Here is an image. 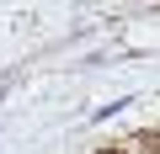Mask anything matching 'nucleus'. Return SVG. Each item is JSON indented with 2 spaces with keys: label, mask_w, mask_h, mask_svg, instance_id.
<instances>
[{
  "label": "nucleus",
  "mask_w": 160,
  "mask_h": 154,
  "mask_svg": "<svg viewBox=\"0 0 160 154\" xmlns=\"http://www.w3.org/2000/svg\"><path fill=\"white\" fill-rule=\"evenodd\" d=\"M102 154H123V149H102Z\"/></svg>",
  "instance_id": "f257e3e1"
}]
</instances>
